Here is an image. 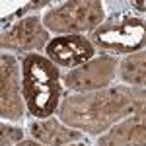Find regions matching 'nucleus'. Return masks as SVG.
Segmentation results:
<instances>
[{"mask_svg":"<svg viewBox=\"0 0 146 146\" xmlns=\"http://www.w3.org/2000/svg\"><path fill=\"white\" fill-rule=\"evenodd\" d=\"M98 146H146V103L135 115L111 127Z\"/></svg>","mask_w":146,"mask_h":146,"instance_id":"9","label":"nucleus"},{"mask_svg":"<svg viewBox=\"0 0 146 146\" xmlns=\"http://www.w3.org/2000/svg\"><path fill=\"white\" fill-rule=\"evenodd\" d=\"M144 103L146 90L127 86L68 96L60 105V121L70 129L100 135L135 115Z\"/></svg>","mask_w":146,"mask_h":146,"instance_id":"1","label":"nucleus"},{"mask_svg":"<svg viewBox=\"0 0 146 146\" xmlns=\"http://www.w3.org/2000/svg\"><path fill=\"white\" fill-rule=\"evenodd\" d=\"M29 131L37 142L47 146H68L82 136L80 131H70V127H64L55 119H45V121L33 123L29 127Z\"/></svg>","mask_w":146,"mask_h":146,"instance_id":"10","label":"nucleus"},{"mask_svg":"<svg viewBox=\"0 0 146 146\" xmlns=\"http://www.w3.org/2000/svg\"><path fill=\"white\" fill-rule=\"evenodd\" d=\"M16 146H45V144H41V142H35V140H22V142H18Z\"/></svg>","mask_w":146,"mask_h":146,"instance_id":"13","label":"nucleus"},{"mask_svg":"<svg viewBox=\"0 0 146 146\" xmlns=\"http://www.w3.org/2000/svg\"><path fill=\"white\" fill-rule=\"evenodd\" d=\"M94 41L103 49L117 53H135L146 47V22L127 18L119 23H107L94 31Z\"/></svg>","mask_w":146,"mask_h":146,"instance_id":"4","label":"nucleus"},{"mask_svg":"<svg viewBox=\"0 0 146 146\" xmlns=\"http://www.w3.org/2000/svg\"><path fill=\"white\" fill-rule=\"evenodd\" d=\"M23 92L20 84V68L12 55H2V88H0V100L2 107L0 113L8 121H18L23 115V103L22 100Z\"/></svg>","mask_w":146,"mask_h":146,"instance_id":"7","label":"nucleus"},{"mask_svg":"<svg viewBox=\"0 0 146 146\" xmlns=\"http://www.w3.org/2000/svg\"><path fill=\"white\" fill-rule=\"evenodd\" d=\"M115 68H117V60L111 56L92 58L88 62H84L82 66L72 68L66 74L64 82L70 90L80 92V94L105 90L107 84L115 76Z\"/></svg>","mask_w":146,"mask_h":146,"instance_id":"5","label":"nucleus"},{"mask_svg":"<svg viewBox=\"0 0 146 146\" xmlns=\"http://www.w3.org/2000/svg\"><path fill=\"white\" fill-rule=\"evenodd\" d=\"M22 136L23 133L20 129L2 125V146H16L18 142H22Z\"/></svg>","mask_w":146,"mask_h":146,"instance_id":"12","label":"nucleus"},{"mask_svg":"<svg viewBox=\"0 0 146 146\" xmlns=\"http://www.w3.org/2000/svg\"><path fill=\"white\" fill-rule=\"evenodd\" d=\"M47 29L37 18H23L2 33V47L10 51H37L47 43Z\"/></svg>","mask_w":146,"mask_h":146,"instance_id":"8","label":"nucleus"},{"mask_svg":"<svg viewBox=\"0 0 146 146\" xmlns=\"http://www.w3.org/2000/svg\"><path fill=\"white\" fill-rule=\"evenodd\" d=\"M49 58L64 68H78L94 58V47L84 35H62L53 37L45 47Z\"/></svg>","mask_w":146,"mask_h":146,"instance_id":"6","label":"nucleus"},{"mask_svg":"<svg viewBox=\"0 0 146 146\" xmlns=\"http://www.w3.org/2000/svg\"><path fill=\"white\" fill-rule=\"evenodd\" d=\"M22 92L29 113L37 119H49L58 107L60 84L58 68L51 58L27 55L22 64Z\"/></svg>","mask_w":146,"mask_h":146,"instance_id":"2","label":"nucleus"},{"mask_svg":"<svg viewBox=\"0 0 146 146\" xmlns=\"http://www.w3.org/2000/svg\"><path fill=\"white\" fill-rule=\"evenodd\" d=\"M121 78L129 84L146 86V53L129 55L121 62Z\"/></svg>","mask_w":146,"mask_h":146,"instance_id":"11","label":"nucleus"},{"mask_svg":"<svg viewBox=\"0 0 146 146\" xmlns=\"http://www.w3.org/2000/svg\"><path fill=\"white\" fill-rule=\"evenodd\" d=\"M68 146H84V144H68Z\"/></svg>","mask_w":146,"mask_h":146,"instance_id":"15","label":"nucleus"},{"mask_svg":"<svg viewBox=\"0 0 146 146\" xmlns=\"http://www.w3.org/2000/svg\"><path fill=\"white\" fill-rule=\"evenodd\" d=\"M103 22V4L98 0H74L64 2L58 8L45 14L43 23L55 33L80 35L96 29Z\"/></svg>","mask_w":146,"mask_h":146,"instance_id":"3","label":"nucleus"},{"mask_svg":"<svg viewBox=\"0 0 146 146\" xmlns=\"http://www.w3.org/2000/svg\"><path fill=\"white\" fill-rule=\"evenodd\" d=\"M136 10H140V12H144V10H146V6H144V2H136Z\"/></svg>","mask_w":146,"mask_h":146,"instance_id":"14","label":"nucleus"}]
</instances>
